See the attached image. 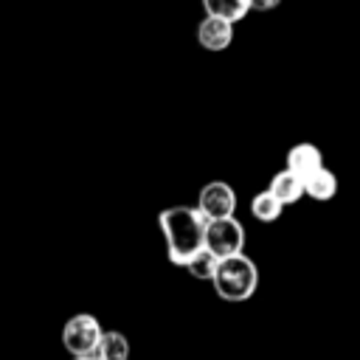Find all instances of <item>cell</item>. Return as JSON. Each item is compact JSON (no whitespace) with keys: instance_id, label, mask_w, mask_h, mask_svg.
<instances>
[{"instance_id":"6da1fadb","label":"cell","mask_w":360,"mask_h":360,"mask_svg":"<svg viewBox=\"0 0 360 360\" xmlns=\"http://www.w3.org/2000/svg\"><path fill=\"white\" fill-rule=\"evenodd\" d=\"M160 233L166 239V256L172 264L183 267L200 248H202V228L205 219L194 205H172L158 214Z\"/></svg>"},{"instance_id":"7a4b0ae2","label":"cell","mask_w":360,"mask_h":360,"mask_svg":"<svg viewBox=\"0 0 360 360\" xmlns=\"http://www.w3.org/2000/svg\"><path fill=\"white\" fill-rule=\"evenodd\" d=\"M214 292L228 301V304H242L248 298H253L256 287H259V267L256 262L242 250L233 256H225L217 262V270L211 276Z\"/></svg>"},{"instance_id":"3957f363","label":"cell","mask_w":360,"mask_h":360,"mask_svg":"<svg viewBox=\"0 0 360 360\" xmlns=\"http://www.w3.org/2000/svg\"><path fill=\"white\" fill-rule=\"evenodd\" d=\"M202 248L214 253L217 259L233 256L245 250V225L236 217H219V219H205L202 228Z\"/></svg>"},{"instance_id":"277c9868","label":"cell","mask_w":360,"mask_h":360,"mask_svg":"<svg viewBox=\"0 0 360 360\" xmlns=\"http://www.w3.org/2000/svg\"><path fill=\"white\" fill-rule=\"evenodd\" d=\"M101 323L90 312H76L73 318L65 321L62 326V346L68 349L70 357H90L98 338H101Z\"/></svg>"},{"instance_id":"5b68a950","label":"cell","mask_w":360,"mask_h":360,"mask_svg":"<svg viewBox=\"0 0 360 360\" xmlns=\"http://www.w3.org/2000/svg\"><path fill=\"white\" fill-rule=\"evenodd\" d=\"M202 219H219V217H233L236 211V191L225 180H211L200 188L197 205Z\"/></svg>"},{"instance_id":"8992f818","label":"cell","mask_w":360,"mask_h":360,"mask_svg":"<svg viewBox=\"0 0 360 360\" xmlns=\"http://www.w3.org/2000/svg\"><path fill=\"white\" fill-rule=\"evenodd\" d=\"M231 42H233V22H228L222 17L202 14V20L197 25V45L217 53V51H225Z\"/></svg>"},{"instance_id":"52a82bcc","label":"cell","mask_w":360,"mask_h":360,"mask_svg":"<svg viewBox=\"0 0 360 360\" xmlns=\"http://www.w3.org/2000/svg\"><path fill=\"white\" fill-rule=\"evenodd\" d=\"M323 166V155H321V149L315 146V143H295V146H290V152H287V172H292V174H298L301 180L307 177V174H312L315 169H321Z\"/></svg>"},{"instance_id":"ba28073f","label":"cell","mask_w":360,"mask_h":360,"mask_svg":"<svg viewBox=\"0 0 360 360\" xmlns=\"http://www.w3.org/2000/svg\"><path fill=\"white\" fill-rule=\"evenodd\" d=\"M267 191L287 208V205H292V202H298L301 197H304V183H301V177L298 174H292V172H287V169H281V172H276L273 177H270V186H267Z\"/></svg>"},{"instance_id":"9c48e42d","label":"cell","mask_w":360,"mask_h":360,"mask_svg":"<svg viewBox=\"0 0 360 360\" xmlns=\"http://www.w3.org/2000/svg\"><path fill=\"white\" fill-rule=\"evenodd\" d=\"M301 183H304V197H312V200H318V202H326V200H332V197L338 194V177H335V172H329L326 166L315 169V172L307 174Z\"/></svg>"},{"instance_id":"30bf717a","label":"cell","mask_w":360,"mask_h":360,"mask_svg":"<svg viewBox=\"0 0 360 360\" xmlns=\"http://www.w3.org/2000/svg\"><path fill=\"white\" fill-rule=\"evenodd\" d=\"M93 360H129V340L124 332H115V329H104L93 354Z\"/></svg>"},{"instance_id":"8fae6325","label":"cell","mask_w":360,"mask_h":360,"mask_svg":"<svg viewBox=\"0 0 360 360\" xmlns=\"http://www.w3.org/2000/svg\"><path fill=\"white\" fill-rule=\"evenodd\" d=\"M202 11L211 17H222L228 22H239L250 11V0H202Z\"/></svg>"},{"instance_id":"7c38bea8","label":"cell","mask_w":360,"mask_h":360,"mask_svg":"<svg viewBox=\"0 0 360 360\" xmlns=\"http://www.w3.org/2000/svg\"><path fill=\"white\" fill-rule=\"evenodd\" d=\"M281 211H284V205L264 188V191H259L253 200H250V214H253V219H259V222H276L278 217H281Z\"/></svg>"},{"instance_id":"4fadbf2b","label":"cell","mask_w":360,"mask_h":360,"mask_svg":"<svg viewBox=\"0 0 360 360\" xmlns=\"http://www.w3.org/2000/svg\"><path fill=\"white\" fill-rule=\"evenodd\" d=\"M217 262H219V259H217L214 253H208L205 248H200L183 267H186L194 278H200V281H211V276H214V270H217Z\"/></svg>"},{"instance_id":"5bb4252c","label":"cell","mask_w":360,"mask_h":360,"mask_svg":"<svg viewBox=\"0 0 360 360\" xmlns=\"http://www.w3.org/2000/svg\"><path fill=\"white\" fill-rule=\"evenodd\" d=\"M278 6L281 0H250V11H273Z\"/></svg>"},{"instance_id":"9a60e30c","label":"cell","mask_w":360,"mask_h":360,"mask_svg":"<svg viewBox=\"0 0 360 360\" xmlns=\"http://www.w3.org/2000/svg\"><path fill=\"white\" fill-rule=\"evenodd\" d=\"M70 360H93V357H70Z\"/></svg>"}]
</instances>
